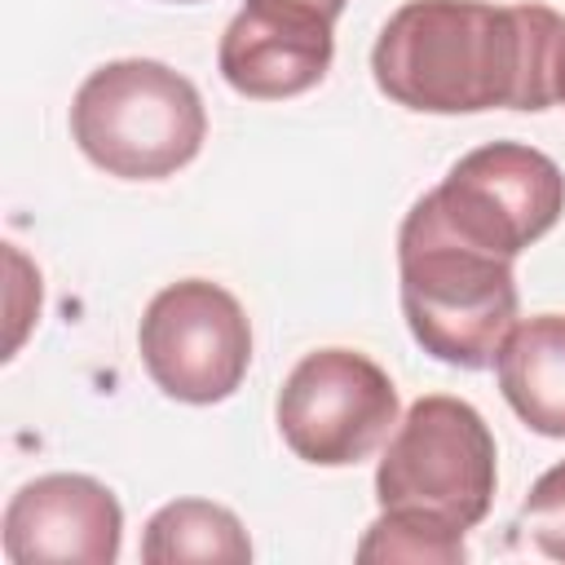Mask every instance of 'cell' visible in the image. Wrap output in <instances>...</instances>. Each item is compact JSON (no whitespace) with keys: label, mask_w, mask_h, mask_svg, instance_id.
<instances>
[{"label":"cell","mask_w":565,"mask_h":565,"mask_svg":"<svg viewBox=\"0 0 565 565\" xmlns=\"http://www.w3.org/2000/svg\"><path fill=\"white\" fill-rule=\"evenodd\" d=\"M565 18L547 4L406 0L371 49L384 97L424 115L547 110Z\"/></svg>","instance_id":"6da1fadb"},{"label":"cell","mask_w":565,"mask_h":565,"mask_svg":"<svg viewBox=\"0 0 565 565\" xmlns=\"http://www.w3.org/2000/svg\"><path fill=\"white\" fill-rule=\"evenodd\" d=\"M397 269L402 313L419 349L463 371L490 366L516 322L512 260L468 243L428 190L397 230Z\"/></svg>","instance_id":"7a4b0ae2"},{"label":"cell","mask_w":565,"mask_h":565,"mask_svg":"<svg viewBox=\"0 0 565 565\" xmlns=\"http://www.w3.org/2000/svg\"><path fill=\"white\" fill-rule=\"evenodd\" d=\"M71 137L102 172L159 181L199 154L207 110L181 71L154 57H119L79 84L71 102Z\"/></svg>","instance_id":"3957f363"},{"label":"cell","mask_w":565,"mask_h":565,"mask_svg":"<svg viewBox=\"0 0 565 565\" xmlns=\"http://www.w3.org/2000/svg\"><path fill=\"white\" fill-rule=\"evenodd\" d=\"M494 437L481 411L450 393L419 397L375 468L384 512H415L450 530H472L494 503Z\"/></svg>","instance_id":"277c9868"},{"label":"cell","mask_w":565,"mask_h":565,"mask_svg":"<svg viewBox=\"0 0 565 565\" xmlns=\"http://www.w3.org/2000/svg\"><path fill=\"white\" fill-rule=\"evenodd\" d=\"M274 415L282 441L305 463L349 468L397 428V388L366 353L318 349L291 366Z\"/></svg>","instance_id":"5b68a950"},{"label":"cell","mask_w":565,"mask_h":565,"mask_svg":"<svg viewBox=\"0 0 565 565\" xmlns=\"http://www.w3.org/2000/svg\"><path fill=\"white\" fill-rule=\"evenodd\" d=\"M150 380L190 406L225 402L252 362V322L243 305L207 278H181L163 287L137 331Z\"/></svg>","instance_id":"8992f818"},{"label":"cell","mask_w":565,"mask_h":565,"mask_svg":"<svg viewBox=\"0 0 565 565\" xmlns=\"http://www.w3.org/2000/svg\"><path fill=\"white\" fill-rule=\"evenodd\" d=\"M433 194L468 243L512 260L561 221L565 172L534 146L490 141L468 150Z\"/></svg>","instance_id":"52a82bcc"},{"label":"cell","mask_w":565,"mask_h":565,"mask_svg":"<svg viewBox=\"0 0 565 565\" xmlns=\"http://www.w3.org/2000/svg\"><path fill=\"white\" fill-rule=\"evenodd\" d=\"M0 530L4 556L13 565H110L124 539V508L102 481L84 472H49L9 499Z\"/></svg>","instance_id":"ba28073f"},{"label":"cell","mask_w":565,"mask_h":565,"mask_svg":"<svg viewBox=\"0 0 565 565\" xmlns=\"http://www.w3.org/2000/svg\"><path fill=\"white\" fill-rule=\"evenodd\" d=\"M335 57L331 22L278 9V4H243L216 49L221 75L234 93L256 102H282L309 93Z\"/></svg>","instance_id":"9c48e42d"},{"label":"cell","mask_w":565,"mask_h":565,"mask_svg":"<svg viewBox=\"0 0 565 565\" xmlns=\"http://www.w3.org/2000/svg\"><path fill=\"white\" fill-rule=\"evenodd\" d=\"M499 388L539 437H565V313L512 322L494 353Z\"/></svg>","instance_id":"30bf717a"},{"label":"cell","mask_w":565,"mask_h":565,"mask_svg":"<svg viewBox=\"0 0 565 565\" xmlns=\"http://www.w3.org/2000/svg\"><path fill=\"white\" fill-rule=\"evenodd\" d=\"M146 565H181V561H212V565H247L252 539L243 521L207 499H177L163 503L141 534Z\"/></svg>","instance_id":"8fae6325"},{"label":"cell","mask_w":565,"mask_h":565,"mask_svg":"<svg viewBox=\"0 0 565 565\" xmlns=\"http://www.w3.org/2000/svg\"><path fill=\"white\" fill-rule=\"evenodd\" d=\"M468 556L463 534L450 525H437L428 516L415 512H384L366 525L362 543H358V561L375 565V561H411V565H459Z\"/></svg>","instance_id":"7c38bea8"},{"label":"cell","mask_w":565,"mask_h":565,"mask_svg":"<svg viewBox=\"0 0 565 565\" xmlns=\"http://www.w3.org/2000/svg\"><path fill=\"white\" fill-rule=\"evenodd\" d=\"M516 530L552 561H565V459L552 463L525 494L516 512Z\"/></svg>","instance_id":"4fadbf2b"},{"label":"cell","mask_w":565,"mask_h":565,"mask_svg":"<svg viewBox=\"0 0 565 565\" xmlns=\"http://www.w3.org/2000/svg\"><path fill=\"white\" fill-rule=\"evenodd\" d=\"M252 4H278V9H296V13H309V18H322L335 26V18L344 13L349 0H252Z\"/></svg>","instance_id":"5bb4252c"},{"label":"cell","mask_w":565,"mask_h":565,"mask_svg":"<svg viewBox=\"0 0 565 565\" xmlns=\"http://www.w3.org/2000/svg\"><path fill=\"white\" fill-rule=\"evenodd\" d=\"M552 88H556V102L565 106V35L556 44V71H552Z\"/></svg>","instance_id":"9a60e30c"},{"label":"cell","mask_w":565,"mask_h":565,"mask_svg":"<svg viewBox=\"0 0 565 565\" xmlns=\"http://www.w3.org/2000/svg\"><path fill=\"white\" fill-rule=\"evenodd\" d=\"M177 4H194V0H177Z\"/></svg>","instance_id":"2e32d148"}]
</instances>
